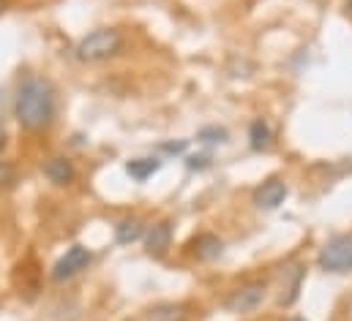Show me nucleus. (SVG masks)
I'll return each mask as SVG.
<instances>
[{
  "instance_id": "10",
  "label": "nucleus",
  "mask_w": 352,
  "mask_h": 321,
  "mask_svg": "<svg viewBox=\"0 0 352 321\" xmlns=\"http://www.w3.org/2000/svg\"><path fill=\"white\" fill-rule=\"evenodd\" d=\"M188 319V308L180 302H159L153 308L145 311V321H186Z\"/></svg>"
},
{
  "instance_id": "12",
  "label": "nucleus",
  "mask_w": 352,
  "mask_h": 321,
  "mask_svg": "<svg viewBox=\"0 0 352 321\" xmlns=\"http://www.w3.org/2000/svg\"><path fill=\"white\" fill-rule=\"evenodd\" d=\"M145 237V224L134 215V218H123L118 226H115V240L120 245H131V242L142 240Z\"/></svg>"
},
{
  "instance_id": "13",
  "label": "nucleus",
  "mask_w": 352,
  "mask_h": 321,
  "mask_svg": "<svg viewBox=\"0 0 352 321\" xmlns=\"http://www.w3.org/2000/svg\"><path fill=\"white\" fill-rule=\"evenodd\" d=\"M159 166H162V160H156V158H137V160H131L126 169H129V174H131L134 180L145 182L153 171H159Z\"/></svg>"
},
{
  "instance_id": "15",
  "label": "nucleus",
  "mask_w": 352,
  "mask_h": 321,
  "mask_svg": "<svg viewBox=\"0 0 352 321\" xmlns=\"http://www.w3.org/2000/svg\"><path fill=\"white\" fill-rule=\"evenodd\" d=\"M16 182V166L11 160L0 158V191H8Z\"/></svg>"
},
{
  "instance_id": "9",
  "label": "nucleus",
  "mask_w": 352,
  "mask_h": 321,
  "mask_svg": "<svg viewBox=\"0 0 352 321\" xmlns=\"http://www.w3.org/2000/svg\"><path fill=\"white\" fill-rule=\"evenodd\" d=\"M303 275H306V267L303 264H295L289 270H284V281H281V294H278V302L281 305H292L300 294V283H303Z\"/></svg>"
},
{
  "instance_id": "4",
  "label": "nucleus",
  "mask_w": 352,
  "mask_h": 321,
  "mask_svg": "<svg viewBox=\"0 0 352 321\" xmlns=\"http://www.w3.org/2000/svg\"><path fill=\"white\" fill-rule=\"evenodd\" d=\"M320 270L342 275V272H352V237L350 235H336L322 245L320 250Z\"/></svg>"
},
{
  "instance_id": "7",
  "label": "nucleus",
  "mask_w": 352,
  "mask_h": 321,
  "mask_svg": "<svg viewBox=\"0 0 352 321\" xmlns=\"http://www.w3.org/2000/svg\"><path fill=\"white\" fill-rule=\"evenodd\" d=\"M173 248V224L170 221H159L145 232V250L148 256L162 259L167 250Z\"/></svg>"
},
{
  "instance_id": "2",
  "label": "nucleus",
  "mask_w": 352,
  "mask_h": 321,
  "mask_svg": "<svg viewBox=\"0 0 352 321\" xmlns=\"http://www.w3.org/2000/svg\"><path fill=\"white\" fill-rule=\"evenodd\" d=\"M120 49H123V36H120V30H115V27H98V30H93L88 33L80 44H77V60L80 63H104V60H112L115 55H120Z\"/></svg>"
},
{
  "instance_id": "18",
  "label": "nucleus",
  "mask_w": 352,
  "mask_h": 321,
  "mask_svg": "<svg viewBox=\"0 0 352 321\" xmlns=\"http://www.w3.org/2000/svg\"><path fill=\"white\" fill-rule=\"evenodd\" d=\"M287 321H306V319H287Z\"/></svg>"
},
{
  "instance_id": "3",
  "label": "nucleus",
  "mask_w": 352,
  "mask_h": 321,
  "mask_svg": "<svg viewBox=\"0 0 352 321\" xmlns=\"http://www.w3.org/2000/svg\"><path fill=\"white\" fill-rule=\"evenodd\" d=\"M265 297H267V281H246L230 292L224 308L235 316H249L263 305Z\"/></svg>"
},
{
  "instance_id": "16",
  "label": "nucleus",
  "mask_w": 352,
  "mask_h": 321,
  "mask_svg": "<svg viewBox=\"0 0 352 321\" xmlns=\"http://www.w3.org/2000/svg\"><path fill=\"white\" fill-rule=\"evenodd\" d=\"M3 145H6V128H3V123H0V150H3Z\"/></svg>"
},
{
  "instance_id": "1",
  "label": "nucleus",
  "mask_w": 352,
  "mask_h": 321,
  "mask_svg": "<svg viewBox=\"0 0 352 321\" xmlns=\"http://www.w3.org/2000/svg\"><path fill=\"white\" fill-rule=\"evenodd\" d=\"M14 117L28 131H41L55 117V90L41 77H30L19 87L14 101Z\"/></svg>"
},
{
  "instance_id": "6",
  "label": "nucleus",
  "mask_w": 352,
  "mask_h": 321,
  "mask_svg": "<svg viewBox=\"0 0 352 321\" xmlns=\"http://www.w3.org/2000/svg\"><path fill=\"white\" fill-rule=\"evenodd\" d=\"M284 199H287V182L281 177H267L265 182H260L254 188V193H252V202L260 210H276Z\"/></svg>"
},
{
  "instance_id": "5",
  "label": "nucleus",
  "mask_w": 352,
  "mask_h": 321,
  "mask_svg": "<svg viewBox=\"0 0 352 321\" xmlns=\"http://www.w3.org/2000/svg\"><path fill=\"white\" fill-rule=\"evenodd\" d=\"M90 264V250L82 245H74L66 250V256H60L52 267V281H69L74 278L77 272H82Z\"/></svg>"
},
{
  "instance_id": "8",
  "label": "nucleus",
  "mask_w": 352,
  "mask_h": 321,
  "mask_svg": "<svg viewBox=\"0 0 352 321\" xmlns=\"http://www.w3.org/2000/svg\"><path fill=\"white\" fill-rule=\"evenodd\" d=\"M41 171H44V177H47L50 182H55V185H72L74 177H77L74 163H72L69 158H63V156L47 158L44 160V166H41Z\"/></svg>"
},
{
  "instance_id": "17",
  "label": "nucleus",
  "mask_w": 352,
  "mask_h": 321,
  "mask_svg": "<svg viewBox=\"0 0 352 321\" xmlns=\"http://www.w3.org/2000/svg\"><path fill=\"white\" fill-rule=\"evenodd\" d=\"M3 5H6V0H0V11H3Z\"/></svg>"
},
{
  "instance_id": "14",
  "label": "nucleus",
  "mask_w": 352,
  "mask_h": 321,
  "mask_svg": "<svg viewBox=\"0 0 352 321\" xmlns=\"http://www.w3.org/2000/svg\"><path fill=\"white\" fill-rule=\"evenodd\" d=\"M249 139L254 150H267L270 147V126L265 120H254L249 128Z\"/></svg>"
},
{
  "instance_id": "11",
  "label": "nucleus",
  "mask_w": 352,
  "mask_h": 321,
  "mask_svg": "<svg viewBox=\"0 0 352 321\" xmlns=\"http://www.w3.org/2000/svg\"><path fill=\"white\" fill-rule=\"evenodd\" d=\"M191 253L199 261H210V259H216L221 253V240L216 235H210V232H202V235H197L191 240Z\"/></svg>"
}]
</instances>
